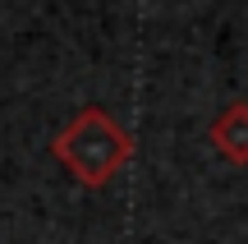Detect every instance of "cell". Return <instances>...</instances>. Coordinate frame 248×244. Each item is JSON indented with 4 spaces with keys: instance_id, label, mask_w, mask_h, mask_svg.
Masks as SVG:
<instances>
[{
    "instance_id": "6da1fadb",
    "label": "cell",
    "mask_w": 248,
    "mask_h": 244,
    "mask_svg": "<svg viewBox=\"0 0 248 244\" xmlns=\"http://www.w3.org/2000/svg\"><path fill=\"white\" fill-rule=\"evenodd\" d=\"M51 152L83 189H106L124 166L133 162V134L110 111L83 106L78 115L51 138Z\"/></svg>"
},
{
    "instance_id": "7a4b0ae2",
    "label": "cell",
    "mask_w": 248,
    "mask_h": 244,
    "mask_svg": "<svg viewBox=\"0 0 248 244\" xmlns=\"http://www.w3.org/2000/svg\"><path fill=\"white\" fill-rule=\"evenodd\" d=\"M212 147L225 157L230 166H248V101H230L207 129Z\"/></svg>"
}]
</instances>
